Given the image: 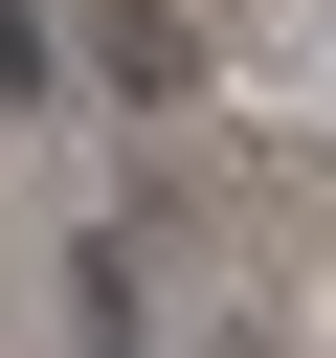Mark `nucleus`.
<instances>
[{
    "label": "nucleus",
    "mask_w": 336,
    "mask_h": 358,
    "mask_svg": "<svg viewBox=\"0 0 336 358\" xmlns=\"http://www.w3.org/2000/svg\"><path fill=\"white\" fill-rule=\"evenodd\" d=\"M314 67H336V45H314Z\"/></svg>",
    "instance_id": "nucleus-2"
},
{
    "label": "nucleus",
    "mask_w": 336,
    "mask_h": 358,
    "mask_svg": "<svg viewBox=\"0 0 336 358\" xmlns=\"http://www.w3.org/2000/svg\"><path fill=\"white\" fill-rule=\"evenodd\" d=\"M0 90H45V0H0Z\"/></svg>",
    "instance_id": "nucleus-1"
}]
</instances>
